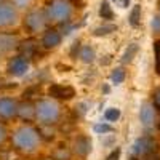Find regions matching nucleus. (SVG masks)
<instances>
[{"instance_id":"23","label":"nucleus","mask_w":160,"mask_h":160,"mask_svg":"<svg viewBox=\"0 0 160 160\" xmlns=\"http://www.w3.org/2000/svg\"><path fill=\"white\" fill-rule=\"evenodd\" d=\"M117 29V26H114V24H108V21H106V24H102V26H99V28H96L95 29V35L96 37H101V35H109L111 32H114Z\"/></svg>"},{"instance_id":"17","label":"nucleus","mask_w":160,"mask_h":160,"mask_svg":"<svg viewBox=\"0 0 160 160\" xmlns=\"http://www.w3.org/2000/svg\"><path fill=\"white\" fill-rule=\"evenodd\" d=\"M138 51H139L138 43H130V45L127 47L125 53H123V56H122V64H131V62H133V59L136 58Z\"/></svg>"},{"instance_id":"34","label":"nucleus","mask_w":160,"mask_h":160,"mask_svg":"<svg viewBox=\"0 0 160 160\" xmlns=\"http://www.w3.org/2000/svg\"><path fill=\"white\" fill-rule=\"evenodd\" d=\"M0 2H5V0H0Z\"/></svg>"},{"instance_id":"10","label":"nucleus","mask_w":160,"mask_h":160,"mask_svg":"<svg viewBox=\"0 0 160 160\" xmlns=\"http://www.w3.org/2000/svg\"><path fill=\"white\" fill-rule=\"evenodd\" d=\"M19 101L13 96H0V122H10L18 117Z\"/></svg>"},{"instance_id":"28","label":"nucleus","mask_w":160,"mask_h":160,"mask_svg":"<svg viewBox=\"0 0 160 160\" xmlns=\"http://www.w3.org/2000/svg\"><path fill=\"white\" fill-rule=\"evenodd\" d=\"M120 155H122V149L120 148H115L111 151V154L106 157V160H120Z\"/></svg>"},{"instance_id":"30","label":"nucleus","mask_w":160,"mask_h":160,"mask_svg":"<svg viewBox=\"0 0 160 160\" xmlns=\"http://www.w3.org/2000/svg\"><path fill=\"white\" fill-rule=\"evenodd\" d=\"M141 160H160V155H158V152H152V154L146 155V157L141 158Z\"/></svg>"},{"instance_id":"4","label":"nucleus","mask_w":160,"mask_h":160,"mask_svg":"<svg viewBox=\"0 0 160 160\" xmlns=\"http://www.w3.org/2000/svg\"><path fill=\"white\" fill-rule=\"evenodd\" d=\"M50 26L47 15L43 11V7H34L29 11L22 13L21 18V28L26 31V34H29L32 37L40 35L47 28Z\"/></svg>"},{"instance_id":"20","label":"nucleus","mask_w":160,"mask_h":160,"mask_svg":"<svg viewBox=\"0 0 160 160\" xmlns=\"http://www.w3.org/2000/svg\"><path fill=\"white\" fill-rule=\"evenodd\" d=\"M128 22L131 28H138L141 24V7L139 5H135L130 11V16H128Z\"/></svg>"},{"instance_id":"9","label":"nucleus","mask_w":160,"mask_h":160,"mask_svg":"<svg viewBox=\"0 0 160 160\" xmlns=\"http://www.w3.org/2000/svg\"><path fill=\"white\" fill-rule=\"evenodd\" d=\"M19 43V35L13 34V31H0V58L11 56L15 51H18Z\"/></svg>"},{"instance_id":"29","label":"nucleus","mask_w":160,"mask_h":160,"mask_svg":"<svg viewBox=\"0 0 160 160\" xmlns=\"http://www.w3.org/2000/svg\"><path fill=\"white\" fill-rule=\"evenodd\" d=\"M152 104L160 111V88H157V90L154 91V102H152Z\"/></svg>"},{"instance_id":"11","label":"nucleus","mask_w":160,"mask_h":160,"mask_svg":"<svg viewBox=\"0 0 160 160\" xmlns=\"http://www.w3.org/2000/svg\"><path fill=\"white\" fill-rule=\"evenodd\" d=\"M152 152H157V142L151 136H144L136 139V142L131 146V155L135 158H144L146 155H149Z\"/></svg>"},{"instance_id":"21","label":"nucleus","mask_w":160,"mask_h":160,"mask_svg":"<svg viewBox=\"0 0 160 160\" xmlns=\"http://www.w3.org/2000/svg\"><path fill=\"white\" fill-rule=\"evenodd\" d=\"M120 115H122V112H120L118 108H108L104 111V114H102L104 120H106V122H109V123L117 122V120L120 118Z\"/></svg>"},{"instance_id":"33","label":"nucleus","mask_w":160,"mask_h":160,"mask_svg":"<svg viewBox=\"0 0 160 160\" xmlns=\"http://www.w3.org/2000/svg\"><path fill=\"white\" fill-rule=\"evenodd\" d=\"M158 128H160V122H158Z\"/></svg>"},{"instance_id":"15","label":"nucleus","mask_w":160,"mask_h":160,"mask_svg":"<svg viewBox=\"0 0 160 160\" xmlns=\"http://www.w3.org/2000/svg\"><path fill=\"white\" fill-rule=\"evenodd\" d=\"M77 58L82 61L83 64H93V62H95V59H96V50H95V47H91L88 43L80 45Z\"/></svg>"},{"instance_id":"8","label":"nucleus","mask_w":160,"mask_h":160,"mask_svg":"<svg viewBox=\"0 0 160 160\" xmlns=\"http://www.w3.org/2000/svg\"><path fill=\"white\" fill-rule=\"evenodd\" d=\"M71 151L74 154V157L78 158H87L91 152H93V139L87 133H78L74 136L72 142H71Z\"/></svg>"},{"instance_id":"12","label":"nucleus","mask_w":160,"mask_h":160,"mask_svg":"<svg viewBox=\"0 0 160 160\" xmlns=\"http://www.w3.org/2000/svg\"><path fill=\"white\" fill-rule=\"evenodd\" d=\"M77 95V91L72 85L68 83H51L48 87V96L56 101H71Z\"/></svg>"},{"instance_id":"5","label":"nucleus","mask_w":160,"mask_h":160,"mask_svg":"<svg viewBox=\"0 0 160 160\" xmlns=\"http://www.w3.org/2000/svg\"><path fill=\"white\" fill-rule=\"evenodd\" d=\"M22 13L10 0L0 2V31H15L21 26Z\"/></svg>"},{"instance_id":"2","label":"nucleus","mask_w":160,"mask_h":160,"mask_svg":"<svg viewBox=\"0 0 160 160\" xmlns=\"http://www.w3.org/2000/svg\"><path fill=\"white\" fill-rule=\"evenodd\" d=\"M50 26L62 28L75 19L77 7L74 0H45L42 5Z\"/></svg>"},{"instance_id":"7","label":"nucleus","mask_w":160,"mask_h":160,"mask_svg":"<svg viewBox=\"0 0 160 160\" xmlns=\"http://www.w3.org/2000/svg\"><path fill=\"white\" fill-rule=\"evenodd\" d=\"M38 43L40 48L45 50V51H53V50H58L62 42H64V34L59 28L56 26H48V28L38 35Z\"/></svg>"},{"instance_id":"19","label":"nucleus","mask_w":160,"mask_h":160,"mask_svg":"<svg viewBox=\"0 0 160 160\" xmlns=\"http://www.w3.org/2000/svg\"><path fill=\"white\" fill-rule=\"evenodd\" d=\"M125 78H127V72L123 68H115L111 75H109V80H111V83L114 85H120V83H123L125 82Z\"/></svg>"},{"instance_id":"13","label":"nucleus","mask_w":160,"mask_h":160,"mask_svg":"<svg viewBox=\"0 0 160 160\" xmlns=\"http://www.w3.org/2000/svg\"><path fill=\"white\" fill-rule=\"evenodd\" d=\"M139 122L146 128L157 125V108L152 102H144L139 108Z\"/></svg>"},{"instance_id":"18","label":"nucleus","mask_w":160,"mask_h":160,"mask_svg":"<svg viewBox=\"0 0 160 160\" xmlns=\"http://www.w3.org/2000/svg\"><path fill=\"white\" fill-rule=\"evenodd\" d=\"M10 2L18 8L19 13H26V11H29L31 8L37 7V0H10Z\"/></svg>"},{"instance_id":"3","label":"nucleus","mask_w":160,"mask_h":160,"mask_svg":"<svg viewBox=\"0 0 160 160\" xmlns=\"http://www.w3.org/2000/svg\"><path fill=\"white\" fill-rule=\"evenodd\" d=\"M62 118V106L53 98H42L35 101V120L40 127H56Z\"/></svg>"},{"instance_id":"22","label":"nucleus","mask_w":160,"mask_h":160,"mask_svg":"<svg viewBox=\"0 0 160 160\" xmlns=\"http://www.w3.org/2000/svg\"><path fill=\"white\" fill-rule=\"evenodd\" d=\"M99 18L104 19V21H111L114 18V11H112V7L109 5V2H102L101 7H99Z\"/></svg>"},{"instance_id":"14","label":"nucleus","mask_w":160,"mask_h":160,"mask_svg":"<svg viewBox=\"0 0 160 160\" xmlns=\"http://www.w3.org/2000/svg\"><path fill=\"white\" fill-rule=\"evenodd\" d=\"M22 122H34L35 120V102L32 101H19L18 104V117Z\"/></svg>"},{"instance_id":"27","label":"nucleus","mask_w":160,"mask_h":160,"mask_svg":"<svg viewBox=\"0 0 160 160\" xmlns=\"http://www.w3.org/2000/svg\"><path fill=\"white\" fill-rule=\"evenodd\" d=\"M151 28H152V34L160 35V13H158V15H155V16L152 18Z\"/></svg>"},{"instance_id":"31","label":"nucleus","mask_w":160,"mask_h":160,"mask_svg":"<svg viewBox=\"0 0 160 160\" xmlns=\"http://www.w3.org/2000/svg\"><path fill=\"white\" fill-rule=\"evenodd\" d=\"M40 160H53L51 157H43V158H40Z\"/></svg>"},{"instance_id":"32","label":"nucleus","mask_w":160,"mask_h":160,"mask_svg":"<svg viewBox=\"0 0 160 160\" xmlns=\"http://www.w3.org/2000/svg\"><path fill=\"white\" fill-rule=\"evenodd\" d=\"M158 13H160V3H158Z\"/></svg>"},{"instance_id":"26","label":"nucleus","mask_w":160,"mask_h":160,"mask_svg":"<svg viewBox=\"0 0 160 160\" xmlns=\"http://www.w3.org/2000/svg\"><path fill=\"white\" fill-rule=\"evenodd\" d=\"M10 139V130L7 128L5 122H0V146H3Z\"/></svg>"},{"instance_id":"24","label":"nucleus","mask_w":160,"mask_h":160,"mask_svg":"<svg viewBox=\"0 0 160 160\" xmlns=\"http://www.w3.org/2000/svg\"><path fill=\"white\" fill-rule=\"evenodd\" d=\"M93 131H95L96 135L104 136V135H109V133L112 131V127H111L109 122H99V123H96L95 127H93Z\"/></svg>"},{"instance_id":"6","label":"nucleus","mask_w":160,"mask_h":160,"mask_svg":"<svg viewBox=\"0 0 160 160\" xmlns=\"http://www.w3.org/2000/svg\"><path fill=\"white\" fill-rule=\"evenodd\" d=\"M31 68H32V61L29 56L22 55V53H13L7 59L5 71L7 75L13 78H22L31 72Z\"/></svg>"},{"instance_id":"16","label":"nucleus","mask_w":160,"mask_h":160,"mask_svg":"<svg viewBox=\"0 0 160 160\" xmlns=\"http://www.w3.org/2000/svg\"><path fill=\"white\" fill-rule=\"evenodd\" d=\"M53 160H72L74 154L71 151V146H58V148L53 149L51 155H50Z\"/></svg>"},{"instance_id":"1","label":"nucleus","mask_w":160,"mask_h":160,"mask_svg":"<svg viewBox=\"0 0 160 160\" xmlns=\"http://www.w3.org/2000/svg\"><path fill=\"white\" fill-rule=\"evenodd\" d=\"M10 142L16 152L22 155H34L42 148L43 136L37 127L24 122L13 128V131L10 133Z\"/></svg>"},{"instance_id":"25","label":"nucleus","mask_w":160,"mask_h":160,"mask_svg":"<svg viewBox=\"0 0 160 160\" xmlns=\"http://www.w3.org/2000/svg\"><path fill=\"white\" fill-rule=\"evenodd\" d=\"M154 56H155V72L160 75V40L154 42Z\"/></svg>"}]
</instances>
